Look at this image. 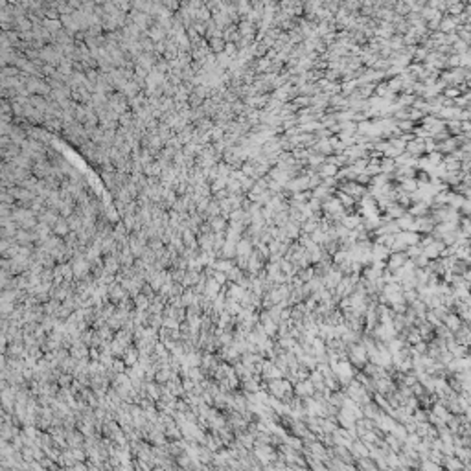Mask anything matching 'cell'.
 <instances>
[{
  "label": "cell",
  "instance_id": "1",
  "mask_svg": "<svg viewBox=\"0 0 471 471\" xmlns=\"http://www.w3.org/2000/svg\"><path fill=\"white\" fill-rule=\"evenodd\" d=\"M442 322H444V326L447 328V330H451L453 333H456L460 328H462V324H464V320L458 317V313L456 311H453V309H449L447 313H446V317L442 319Z\"/></svg>",
  "mask_w": 471,
  "mask_h": 471
}]
</instances>
